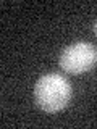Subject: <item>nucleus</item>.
I'll use <instances>...</instances> for the list:
<instances>
[{
	"label": "nucleus",
	"instance_id": "f03ea898",
	"mask_svg": "<svg viewBox=\"0 0 97 129\" xmlns=\"http://www.w3.org/2000/svg\"><path fill=\"white\" fill-rule=\"evenodd\" d=\"M58 63L68 74H83L95 66L97 47L91 42H73L62 50Z\"/></svg>",
	"mask_w": 97,
	"mask_h": 129
},
{
	"label": "nucleus",
	"instance_id": "7ed1b4c3",
	"mask_svg": "<svg viewBox=\"0 0 97 129\" xmlns=\"http://www.w3.org/2000/svg\"><path fill=\"white\" fill-rule=\"evenodd\" d=\"M94 34L97 36V19H95V21H94Z\"/></svg>",
	"mask_w": 97,
	"mask_h": 129
},
{
	"label": "nucleus",
	"instance_id": "f257e3e1",
	"mask_svg": "<svg viewBox=\"0 0 97 129\" xmlns=\"http://www.w3.org/2000/svg\"><path fill=\"white\" fill-rule=\"evenodd\" d=\"M73 87L58 73H45L34 84V102L45 113H57L70 103Z\"/></svg>",
	"mask_w": 97,
	"mask_h": 129
}]
</instances>
